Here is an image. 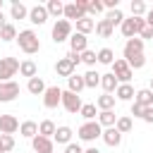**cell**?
<instances>
[{
    "label": "cell",
    "instance_id": "1",
    "mask_svg": "<svg viewBox=\"0 0 153 153\" xmlns=\"http://www.w3.org/2000/svg\"><path fill=\"white\" fill-rule=\"evenodd\" d=\"M17 43H19V50L24 55H36L41 50V41H38V33L33 29H24L17 33Z\"/></svg>",
    "mask_w": 153,
    "mask_h": 153
},
{
    "label": "cell",
    "instance_id": "2",
    "mask_svg": "<svg viewBox=\"0 0 153 153\" xmlns=\"http://www.w3.org/2000/svg\"><path fill=\"white\" fill-rule=\"evenodd\" d=\"M143 29H146V19L143 17H124V22L120 24V31H122L124 38H136Z\"/></svg>",
    "mask_w": 153,
    "mask_h": 153
},
{
    "label": "cell",
    "instance_id": "3",
    "mask_svg": "<svg viewBox=\"0 0 153 153\" xmlns=\"http://www.w3.org/2000/svg\"><path fill=\"white\" fill-rule=\"evenodd\" d=\"M72 33H74V31H72V22H67V19H57V22L53 24V31H50L53 43H65V41H69Z\"/></svg>",
    "mask_w": 153,
    "mask_h": 153
},
{
    "label": "cell",
    "instance_id": "4",
    "mask_svg": "<svg viewBox=\"0 0 153 153\" xmlns=\"http://www.w3.org/2000/svg\"><path fill=\"white\" fill-rule=\"evenodd\" d=\"M100 134H103V127L93 120V122H84L79 129H76V136L81 139V141H96V139H100Z\"/></svg>",
    "mask_w": 153,
    "mask_h": 153
},
{
    "label": "cell",
    "instance_id": "5",
    "mask_svg": "<svg viewBox=\"0 0 153 153\" xmlns=\"http://www.w3.org/2000/svg\"><path fill=\"white\" fill-rule=\"evenodd\" d=\"M60 105L69 112V115H76L79 110H81V96H76V93H72V91H67V88H62V98H60Z\"/></svg>",
    "mask_w": 153,
    "mask_h": 153
},
{
    "label": "cell",
    "instance_id": "6",
    "mask_svg": "<svg viewBox=\"0 0 153 153\" xmlns=\"http://www.w3.org/2000/svg\"><path fill=\"white\" fill-rule=\"evenodd\" d=\"M110 67H112V74H115V79H117L120 84H129V81H131L134 72H131V67H129V65H127L122 57H117V60H115Z\"/></svg>",
    "mask_w": 153,
    "mask_h": 153
},
{
    "label": "cell",
    "instance_id": "7",
    "mask_svg": "<svg viewBox=\"0 0 153 153\" xmlns=\"http://www.w3.org/2000/svg\"><path fill=\"white\" fill-rule=\"evenodd\" d=\"M19 72L17 57H0V81H12V76Z\"/></svg>",
    "mask_w": 153,
    "mask_h": 153
},
{
    "label": "cell",
    "instance_id": "8",
    "mask_svg": "<svg viewBox=\"0 0 153 153\" xmlns=\"http://www.w3.org/2000/svg\"><path fill=\"white\" fill-rule=\"evenodd\" d=\"M143 41L136 36V38H127L124 41V48H122V60H131L136 55H143Z\"/></svg>",
    "mask_w": 153,
    "mask_h": 153
},
{
    "label": "cell",
    "instance_id": "9",
    "mask_svg": "<svg viewBox=\"0 0 153 153\" xmlns=\"http://www.w3.org/2000/svg\"><path fill=\"white\" fill-rule=\"evenodd\" d=\"M43 108L45 110H55L57 105H60V98H62V88L60 86H45V91H43Z\"/></svg>",
    "mask_w": 153,
    "mask_h": 153
},
{
    "label": "cell",
    "instance_id": "10",
    "mask_svg": "<svg viewBox=\"0 0 153 153\" xmlns=\"http://www.w3.org/2000/svg\"><path fill=\"white\" fill-rule=\"evenodd\" d=\"M19 96V84L12 81H0V103H12Z\"/></svg>",
    "mask_w": 153,
    "mask_h": 153
},
{
    "label": "cell",
    "instance_id": "11",
    "mask_svg": "<svg viewBox=\"0 0 153 153\" xmlns=\"http://www.w3.org/2000/svg\"><path fill=\"white\" fill-rule=\"evenodd\" d=\"M33 26H43L50 17H48V12H45V5H33V7H29V17H26Z\"/></svg>",
    "mask_w": 153,
    "mask_h": 153
},
{
    "label": "cell",
    "instance_id": "12",
    "mask_svg": "<svg viewBox=\"0 0 153 153\" xmlns=\"http://www.w3.org/2000/svg\"><path fill=\"white\" fill-rule=\"evenodd\" d=\"M31 148H33V153H55L53 139H45V136H41V134H36V136L31 139Z\"/></svg>",
    "mask_w": 153,
    "mask_h": 153
},
{
    "label": "cell",
    "instance_id": "13",
    "mask_svg": "<svg viewBox=\"0 0 153 153\" xmlns=\"http://www.w3.org/2000/svg\"><path fill=\"white\" fill-rule=\"evenodd\" d=\"M72 136H74L72 127H67V124H60V127L55 129V134H53V143L67 146V143H72Z\"/></svg>",
    "mask_w": 153,
    "mask_h": 153
},
{
    "label": "cell",
    "instance_id": "14",
    "mask_svg": "<svg viewBox=\"0 0 153 153\" xmlns=\"http://www.w3.org/2000/svg\"><path fill=\"white\" fill-rule=\"evenodd\" d=\"M19 129V120L14 115H0V134H14Z\"/></svg>",
    "mask_w": 153,
    "mask_h": 153
},
{
    "label": "cell",
    "instance_id": "15",
    "mask_svg": "<svg viewBox=\"0 0 153 153\" xmlns=\"http://www.w3.org/2000/svg\"><path fill=\"white\" fill-rule=\"evenodd\" d=\"M100 139H103V141H105V146H110V148H117V146L122 143V134H120L115 127H108V129H103Z\"/></svg>",
    "mask_w": 153,
    "mask_h": 153
},
{
    "label": "cell",
    "instance_id": "16",
    "mask_svg": "<svg viewBox=\"0 0 153 153\" xmlns=\"http://www.w3.org/2000/svg\"><path fill=\"white\" fill-rule=\"evenodd\" d=\"M86 48H88V38L74 31V33L69 36V50H72V53H79V55H81V53H84Z\"/></svg>",
    "mask_w": 153,
    "mask_h": 153
},
{
    "label": "cell",
    "instance_id": "17",
    "mask_svg": "<svg viewBox=\"0 0 153 153\" xmlns=\"http://www.w3.org/2000/svg\"><path fill=\"white\" fill-rule=\"evenodd\" d=\"M74 69H76V67H74V65H72L67 57H60V60L55 62V74H57V76H65V79H69V76L74 74Z\"/></svg>",
    "mask_w": 153,
    "mask_h": 153
},
{
    "label": "cell",
    "instance_id": "18",
    "mask_svg": "<svg viewBox=\"0 0 153 153\" xmlns=\"http://www.w3.org/2000/svg\"><path fill=\"white\" fill-rule=\"evenodd\" d=\"M134 93H136V91H134L131 84H120V86L115 88V98L122 100V103H131V100H134Z\"/></svg>",
    "mask_w": 153,
    "mask_h": 153
},
{
    "label": "cell",
    "instance_id": "19",
    "mask_svg": "<svg viewBox=\"0 0 153 153\" xmlns=\"http://www.w3.org/2000/svg\"><path fill=\"white\" fill-rule=\"evenodd\" d=\"M29 17V7L19 0H12L10 2V19H26Z\"/></svg>",
    "mask_w": 153,
    "mask_h": 153
},
{
    "label": "cell",
    "instance_id": "20",
    "mask_svg": "<svg viewBox=\"0 0 153 153\" xmlns=\"http://www.w3.org/2000/svg\"><path fill=\"white\" fill-rule=\"evenodd\" d=\"M120 86V81L115 79V74L112 72H105V74H100V88H103V93H115V88Z\"/></svg>",
    "mask_w": 153,
    "mask_h": 153
},
{
    "label": "cell",
    "instance_id": "21",
    "mask_svg": "<svg viewBox=\"0 0 153 153\" xmlns=\"http://www.w3.org/2000/svg\"><path fill=\"white\" fill-rule=\"evenodd\" d=\"M115 103H117V98H115L112 93H103V96L96 98V108H98V112H103V110H115Z\"/></svg>",
    "mask_w": 153,
    "mask_h": 153
},
{
    "label": "cell",
    "instance_id": "22",
    "mask_svg": "<svg viewBox=\"0 0 153 153\" xmlns=\"http://www.w3.org/2000/svg\"><path fill=\"white\" fill-rule=\"evenodd\" d=\"M96 122H98L103 129H108V127H115V122H117V112H115V110H103V112H98Z\"/></svg>",
    "mask_w": 153,
    "mask_h": 153
},
{
    "label": "cell",
    "instance_id": "23",
    "mask_svg": "<svg viewBox=\"0 0 153 153\" xmlns=\"http://www.w3.org/2000/svg\"><path fill=\"white\" fill-rule=\"evenodd\" d=\"M81 17H86V14H84V12H81V10H79V7L74 5V2H67V5H65L62 19H67V22H79Z\"/></svg>",
    "mask_w": 153,
    "mask_h": 153
},
{
    "label": "cell",
    "instance_id": "24",
    "mask_svg": "<svg viewBox=\"0 0 153 153\" xmlns=\"http://www.w3.org/2000/svg\"><path fill=\"white\" fill-rule=\"evenodd\" d=\"M19 74L26 76V79L38 76V67H36V62H33V60H22V62H19Z\"/></svg>",
    "mask_w": 153,
    "mask_h": 153
},
{
    "label": "cell",
    "instance_id": "25",
    "mask_svg": "<svg viewBox=\"0 0 153 153\" xmlns=\"http://www.w3.org/2000/svg\"><path fill=\"white\" fill-rule=\"evenodd\" d=\"M134 103H139V105H143V108H151V105H153V91H151V88H139V91L134 93Z\"/></svg>",
    "mask_w": 153,
    "mask_h": 153
},
{
    "label": "cell",
    "instance_id": "26",
    "mask_svg": "<svg viewBox=\"0 0 153 153\" xmlns=\"http://www.w3.org/2000/svg\"><path fill=\"white\" fill-rule=\"evenodd\" d=\"M45 12H48V17H55V22L62 17V12H65V2H60V0H48L45 2Z\"/></svg>",
    "mask_w": 153,
    "mask_h": 153
},
{
    "label": "cell",
    "instance_id": "27",
    "mask_svg": "<svg viewBox=\"0 0 153 153\" xmlns=\"http://www.w3.org/2000/svg\"><path fill=\"white\" fill-rule=\"evenodd\" d=\"M76 24V33H81V36H88L93 29H96V19H91V17H81L79 22H74Z\"/></svg>",
    "mask_w": 153,
    "mask_h": 153
},
{
    "label": "cell",
    "instance_id": "28",
    "mask_svg": "<svg viewBox=\"0 0 153 153\" xmlns=\"http://www.w3.org/2000/svg\"><path fill=\"white\" fill-rule=\"evenodd\" d=\"M26 91H29L31 96H43V91H45V81H43L41 76H33V79L26 81Z\"/></svg>",
    "mask_w": 153,
    "mask_h": 153
},
{
    "label": "cell",
    "instance_id": "29",
    "mask_svg": "<svg viewBox=\"0 0 153 153\" xmlns=\"http://www.w3.org/2000/svg\"><path fill=\"white\" fill-rule=\"evenodd\" d=\"M115 129L124 136V134H129L131 129H134V122H131V117L129 115H117V122H115Z\"/></svg>",
    "mask_w": 153,
    "mask_h": 153
},
{
    "label": "cell",
    "instance_id": "30",
    "mask_svg": "<svg viewBox=\"0 0 153 153\" xmlns=\"http://www.w3.org/2000/svg\"><path fill=\"white\" fill-rule=\"evenodd\" d=\"M19 134H22L24 139H33V136L38 134V124H36L33 120H24V122L19 124Z\"/></svg>",
    "mask_w": 153,
    "mask_h": 153
},
{
    "label": "cell",
    "instance_id": "31",
    "mask_svg": "<svg viewBox=\"0 0 153 153\" xmlns=\"http://www.w3.org/2000/svg\"><path fill=\"white\" fill-rule=\"evenodd\" d=\"M93 31H96V33H98L100 38H110V36L115 33V29H112V24H110L108 19H98V22H96V29H93Z\"/></svg>",
    "mask_w": 153,
    "mask_h": 153
},
{
    "label": "cell",
    "instance_id": "32",
    "mask_svg": "<svg viewBox=\"0 0 153 153\" xmlns=\"http://www.w3.org/2000/svg\"><path fill=\"white\" fill-rule=\"evenodd\" d=\"M84 88H86V86H84V76H81V74H72V76L67 79V91H72V93L79 96Z\"/></svg>",
    "mask_w": 153,
    "mask_h": 153
},
{
    "label": "cell",
    "instance_id": "33",
    "mask_svg": "<svg viewBox=\"0 0 153 153\" xmlns=\"http://www.w3.org/2000/svg\"><path fill=\"white\" fill-rule=\"evenodd\" d=\"M79 115H81L86 122H93V120L98 117V108H96V103H84L81 110H79Z\"/></svg>",
    "mask_w": 153,
    "mask_h": 153
},
{
    "label": "cell",
    "instance_id": "34",
    "mask_svg": "<svg viewBox=\"0 0 153 153\" xmlns=\"http://www.w3.org/2000/svg\"><path fill=\"white\" fill-rule=\"evenodd\" d=\"M0 41H5V43L17 41V29H14V24H12V22H7V24L0 29Z\"/></svg>",
    "mask_w": 153,
    "mask_h": 153
},
{
    "label": "cell",
    "instance_id": "35",
    "mask_svg": "<svg viewBox=\"0 0 153 153\" xmlns=\"http://www.w3.org/2000/svg\"><path fill=\"white\" fill-rule=\"evenodd\" d=\"M84 76V86L86 88H96V86H100V74L96 72V69H88L86 74H81Z\"/></svg>",
    "mask_w": 153,
    "mask_h": 153
},
{
    "label": "cell",
    "instance_id": "36",
    "mask_svg": "<svg viewBox=\"0 0 153 153\" xmlns=\"http://www.w3.org/2000/svg\"><path fill=\"white\" fill-rule=\"evenodd\" d=\"M55 129H57V124H55L53 120H43V122L38 124V134H41V136H45V139H53Z\"/></svg>",
    "mask_w": 153,
    "mask_h": 153
},
{
    "label": "cell",
    "instance_id": "37",
    "mask_svg": "<svg viewBox=\"0 0 153 153\" xmlns=\"http://www.w3.org/2000/svg\"><path fill=\"white\" fill-rule=\"evenodd\" d=\"M129 10H131V17H146V12H148V5H146L143 0H131Z\"/></svg>",
    "mask_w": 153,
    "mask_h": 153
},
{
    "label": "cell",
    "instance_id": "38",
    "mask_svg": "<svg viewBox=\"0 0 153 153\" xmlns=\"http://www.w3.org/2000/svg\"><path fill=\"white\" fill-rule=\"evenodd\" d=\"M96 60H98L100 65H112V62H115V53H112L110 48H100V50L96 53Z\"/></svg>",
    "mask_w": 153,
    "mask_h": 153
},
{
    "label": "cell",
    "instance_id": "39",
    "mask_svg": "<svg viewBox=\"0 0 153 153\" xmlns=\"http://www.w3.org/2000/svg\"><path fill=\"white\" fill-rule=\"evenodd\" d=\"M105 19H108V22L112 24V29H115V26H120V24L124 22V12H122V10H110V12L105 14Z\"/></svg>",
    "mask_w": 153,
    "mask_h": 153
},
{
    "label": "cell",
    "instance_id": "40",
    "mask_svg": "<svg viewBox=\"0 0 153 153\" xmlns=\"http://www.w3.org/2000/svg\"><path fill=\"white\" fill-rule=\"evenodd\" d=\"M0 148H2V153H10V151L14 148V136H10V134H0Z\"/></svg>",
    "mask_w": 153,
    "mask_h": 153
},
{
    "label": "cell",
    "instance_id": "41",
    "mask_svg": "<svg viewBox=\"0 0 153 153\" xmlns=\"http://www.w3.org/2000/svg\"><path fill=\"white\" fill-rule=\"evenodd\" d=\"M81 62H84V65H88V67L93 69V65L98 62V60H96V50H91V48H86V50L81 53Z\"/></svg>",
    "mask_w": 153,
    "mask_h": 153
},
{
    "label": "cell",
    "instance_id": "42",
    "mask_svg": "<svg viewBox=\"0 0 153 153\" xmlns=\"http://www.w3.org/2000/svg\"><path fill=\"white\" fill-rule=\"evenodd\" d=\"M100 12H105V7H103V2L100 0H88V17H93V14H100Z\"/></svg>",
    "mask_w": 153,
    "mask_h": 153
},
{
    "label": "cell",
    "instance_id": "43",
    "mask_svg": "<svg viewBox=\"0 0 153 153\" xmlns=\"http://www.w3.org/2000/svg\"><path fill=\"white\" fill-rule=\"evenodd\" d=\"M62 153H84V148H81V143L72 141V143H67V146H65V151H62Z\"/></svg>",
    "mask_w": 153,
    "mask_h": 153
},
{
    "label": "cell",
    "instance_id": "44",
    "mask_svg": "<svg viewBox=\"0 0 153 153\" xmlns=\"http://www.w3.org/2000/svg\"><path fill=\"white\" fill-rule=\"evenodd\" d=\"M143 112H146V108H143V105H139V103H134V100H131V115H134V117H139V120H141V117H143Z\"/></svg>",
    "mask_w": 153,
    "mask_h": 153
},
{
    "label": "cell",
    "instance_id": "45",
    "mask_svg": "<svg viewBox=\"0 0 153 153\" xmlns=\"http://www.w3.org/2000/svg\"><path fill=\"white\" fill-rule=\"evenodd\" d=\"M65 57H67V60H69V62H72L74 67H79V65H81V55H79V53H72V50H69V53H67Z\"/></svg>",
    "mask_w": 153,
    "mask_h": 153
},
{
    "label": "cell",
    "instance_id": "46",
    "mask_svg": "<svg viewBox=\"0 0 153 153\" xmlns=\"http://www.w3.org/2000/svg\"><path fill=\"white\" fill-rule=\"evenodd\" d=\"M139 38H141L143 43H146V41H153V29H151V26H146V29L139 33Z\"/></svg>",
    "mask_w": 153,
    "mask_h": 153
},
{
    "label": "cell",
    "instance_id": "47",
    "mask_svg": "<svg viewBox=\"0 0 153 153\" xmlns=\"http://www.w3.org/2000/svg\"><path fill=\"white\" fill-rule=\"evenodd\" d=\"M103 7H105L108 12H110V10H120V0H105Z\"/></svg>",
    "mask_w": 153,
    "mask_h": 153
},
{
    "label": "cell",
    "instance_id": "48",
    "mask_svg": "<svg viewBox=\"0 0 153 153\" xmlns=\"http://www.w3.org/2000/svg\"><path fill=\"white\" fill-rule=\"evenodd\" d=\"M143 122H148V124H153V105L151 108H146V112H143V117H141Z\"/></svg>",
    "mask_w": 153,
    "mask_h": 153
},
{
    "label": "cell",
    "instance_id": "49",
    "mask_svg": "<svg viewBox=\"0 0 153 153\" xmlns=\"http://www.w3.org/2000/svg\"><path fill=\"white\" fill-rule=\"evenodd\" d=\"M143 19H146V26H151V29H153V7H148V12H146V17H143Z\"/></svg>",
    "mask_w": 153,
    "mask_h": 153
},
{
    "label": "cell",
    "instance_id": "50",
    "mask_svg": "<svg viewBox=\"0 0 153 153\" xmlns=\"http://www.w3.org/2000/svg\"><path fill=\"white\" fill-rule=\"evenodd\" d=\"M84 153H100L96 146H88V148H84Z\"/></svg>",
    "mask_w": 153,
    "mask_h": 153
},
{
    "label": "cell",
    "instance_id": "51",
    "mask_svg": "<svg viewBox=\"0 0 153 153\" xmlns=\"http://www.w3.org/2000/svg\"><path fill=\"white\" fill-rule=\"evenodd\" d=\"M5 24H7V17H5V14H2V12H0V29H2V26H5Z\"/></svg>",
    "mask_w": 153,
    "mask_h": 153
},
{
    "label": "cell",
    "instance_id": "52",
    "mask_svg": "<svg viewBox=\"0 0 153 153\" xmlns=\"http://www.w3.org/2000/svg\"><path fill=\"white\" fill-rule=\"evenodd\" d=\"M2 5H5V2H2V0H0V12H2Z\"/></svg>",
    "mask_w": 153,
    "mask_h": 153
},
{
    "label": "cell",
    "instance_id": "53",
    "mask_svg": "<svg viewBox=\"0 0 153 153\" xmlns=\"http://www.w3.org/2000/svg\"><path fill=\"white\" fill-rule=\"evenodd\" d=\"M151 91H153V79H151Z\"/></svg>",
    "mask_w": 153,
    "mask_h": 153
},
{
    "label": "cell",
    "instance_id": "54",
    "mask_svg": "<svg viewBox=\"0 0 153 153\" xmlns=\"http://www.w3.org/2000/svg\"><path fill=\"white\" fill-rule=\"evenodd\" d=\"M0 153H2V148H0Z\"/></svg>",
    "mask_w": 153,
    "mask_h": 153
}]
</instances>
